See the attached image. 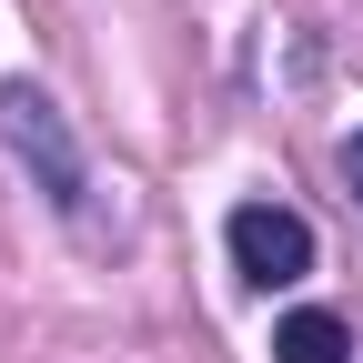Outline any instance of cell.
Segmentation results:
<instances>
[{"instance_id":"1","label":"cell","mask_w":363,"mask_h":363,"mask_svg":"<svg viewBox=\"0 0 363 363\" xmlns=\"http://www.w3.org/2000/svg\"><path fill=\"white\" fill-rule=\"evenodd\" d=\"M0 131H11V152H21V162H40V192H51L61 212H81V202H91V172H81V152H71V131H61V111L40 101L30 81L0 91Z\"/></svg>"},{"instance_id":"2","label":"cell","mask_w":363,"mask_h":363,"mask_svg":"<svg viewBox=\"0 0 363 363\" xmlns=\"http://www.w3.org/2000/svg\"><path fill=\"white\" fill-rule=\"evenodd\" d=\"M222 242H233L242 283H262V293H283V283H303V272H313V222L283 212V202H242L233 222H222Z\"/></svg>"},{"instance_id":"3","label":"cell","mask_w":363,"mask_h":363,"mask_svg":"<svg viewBox=\"0 0 363 363\" xmlns=\"http://www.w3.org/2000/svg\"><path fill=\"white\" fill-rule=\"evenodd\" d=\"M272 353L283 363H343L353 333H343V313H283V323H272Z\"/></svg>"},{"instance_id":"4","label":"cell","mask_w":363,"mask_h":363,"mask_svg":"<svg viewBox=\"0 0 363 363\" xmlns=\"http://www.w3.org/2000/svg\"><path fill=\"white\" fill-rule=\"evenodd\" d=\"M343 172H353V192H363V131H353V142H343Z\"/></svg>"}]
</instances>
